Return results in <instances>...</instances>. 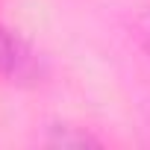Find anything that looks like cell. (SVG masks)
Returning a JSON list of instances; mask_svg holds the SVG:
<instances>
[{
	"mask_svg": "<svg viewBox=\"0 0 150 150\" xmlns=\"http://www.w3.org/2000/svg\"><path fill=\"white\" fill-rule=\"evenodd\" d=\"M138 38H141V44H144V50L150 53V9L141 15V21H138Z\"/></svg>",
	"mask_w": 150,
	"mask_h": 150,
	"instance_id": "cell-3",
	"label": "cell"
},
{
	"mask_svg": "<svg viewBox=\"0 0 150 150\" xmlns=\"http://www.w3.org/2000/svg\"><path fill=\"white\" fill-rule=\"evenodd\" d=\"M47 144L50 147H100V138H94L83 127L53 124V127H47Z\"/></svg>",
	"mask_w": 150,
	"mask_h": 150,
	"instance_id": "cell-2",
	"label": "cell"
},
{
	"mask_svg": "<svg viewBox=\"0 0 150 150\" xmlns=\"http://www.w3.org/2000/svg\"><path fill=\"white\" fill-rule=\"evenodd\" d=\"M33 74V53L24 47L18 35H12L0 24V77L3 80H24Z\"/></svg>",
	"mask_w": 150,
	"mask_h": 150,
	"instance_id": "cell-1",
	"label": "cell"
}]
</instances>
